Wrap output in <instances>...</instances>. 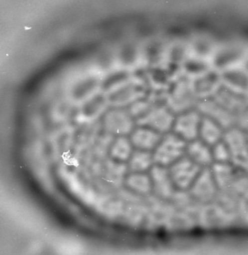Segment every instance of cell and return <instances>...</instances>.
<instances>
[{
  "label": "cell",
  "mask_w": 248,
  "mask_h": 255,
  "mask_svg": "<svg viewBox=\"0 0 248 255\" xmlns=\"http://www.w3.org/2000/svg\"><path fill=\"white\" fill-rule=\"evenodd\" d=\"M222 82L226 87L242 94H248V72L244 67L236 66L221 73Z\"/></svg>",
  "instance_id": "16"
},
{
  "label": "cell",
  "mask_w": 248,
  "mask_h": 255,
  "mask_svg": "<svg viewBox=\"0 0 248 255\" xmlns=\"http://www.w3.org/2000/svg\"><path fill=\"white\" fill-rule=\"evenodd\" d=\"M224 134V129L217 122L202 116L199 128V139L212 148L216 143L222 141Z\"/></svg>",
  "instance_id": "20"
},
{
  "label": "cell",
  "mask_w": 248,
  "mask_h": 255,
  "mask_svg": "<svg viewBox=\"0 0 248 255\" xmlns=\"http://www.w3.org/2000/svg\"><path fill=\"white\" fill-rule=\"evenodd\" d=\"M135 124L126 108H113L104 117L103 125L106 131L118 136L132 133Z\"/></svg>",
  "instance_id": "5"
},
{
  "label": "cell",
  "mask_w": 248,
  "mask_h": 255,
  "mask_svg": "<svg viewBox=\"0 0 248 255\" xmlns=\"http://www.w3.org/2000/svg\"><path fill=\"white\" fill-rule=\"evenodd\" d=\"M154 164L152 152L136 150L127 161V170L131 172H146Z\"/></svg>",
  "instance_id": "22"
},
{
  "label": "cell",
  "mask_w": 248,
  "mask_h": 255,
  "mask_svg": "<svg viewBox=\"0 0 248 255\" xmlns=\"http://www.w3.org/2000/svg\"><path fill=\"white\" fill-rule=\"evenodd\" d=\"M199 101L200 99L194 89L191 78L188 77L177 80L167 94V107L176 116L195 110Z\"/></svg>",
  "instance_id": "1"
},
{
  "label": "cell",
  "mask_w": 248,
  "mask_h": 255,
  "mask_svg": "<svg viewBox=\"0 0 248 255\" xmlns=\"http://www.w3.org/2000/svg\"><path fill=\"white\" fill-rule=\"evenodd\" d=\"M175 118V115L166 104H160L154 107L145 118L136 124L139 127H148L164 135L171 132Z\"/></svg>",
  "instance_id": "7"
},
{
  "label": "cell",
  "mask_w": 248,
  "mask_h": 255,
  "mask_svg": "<svg viewBox=\"0 0 248 255\" xmlns=\"http://www.w3.org/2000/svg\"><path fill=\"white\" fill-rule=\"evenodd\" d=\"M124 184L131 193L148 197L152 193V183L150 173L146 172H131L124 179Z\"/></svg>",
  "instance_id": "18"
},
{
  "label": "cell",
  "mask_w": 248,
  "mask_h": 255,
  "mask_svg": "<svg viewBox=\"0 0 248 255\" xmlns=\"http://www.w3.org/2000/svg\"><path fill=\"white\" fill-rule=\"evenodd\" d=\"M202 169L186 155L168 167L174 186L183 191L190 189Z\"/></svg>",
  "instance_id": "3"
},
{
  "label": "cell",
  "mask_w": 248,
  "mask_h": 255,
  "mask_svg": "<svg viewBox=\"0 0 248 255\" xmlns=\"http://www.w3.org/2000/svg\"><path fill=\"white\" fill-rule=\"evenodd\" d=\"M231 153V160L237 164H248V137L241 129L232 128L223 137Z\"/></svg>",
  "instance_id": "11"
},
{
  "label": "cell",
  "mask_w": 248,
  "mask_h": 255,
  "mask_svg": "<svg viewBox=\"0 0 248 255\" xmlns=\"http://www.w3.org/2000/svg\"><path fill=\"white\" fill-rule=\"evenodd\" d=\"M163 134L148 127H139L130 134L131 143L136 150L153 152L161 142Z\"/></svg>",
  "instance_id": "14"
},
{
  "label": "cell",
  "mask_w": 248,
  "mask_h": 255,
  "mask_svg": "<svg viewBox=\"0 0 248 255\" xmlns=\"http://www.w3.org/2000/svg\"><path fill=\"white\" fill-rule=\"evenodd\" d=\"M149 173L152 179L154 197L161 200H171L178 190L172 181L168 168L154 164Z\"/></svg>",
  "instance_id": "10"
},
{
  "label": "cell",
  "mask_w": 248,
  "mask_h": 255,
  "mask_svg": "<svg viewBox=\"0 0 248 255\" xmlns=\"http://www.w3.org/2000/svg\"><path fill=\"white\" fill-rule=\"evenodd\" d=\"M210 168L219 190L231 187L233 183V170L228 163L214 162Z\"/></svg>",
  "instance_id": "24"
},
{
  "label": "cell",
  "mask_w": 248,
  "mask_h": 255,
  "mask_svg": "<svg viewBox=\"0 0 248 255\" xmlns=\"http://www.w3.org/2000/svg\"><path fill=\"white\" fill-rule=\"evenodd\" d=\"M247 54L244 53V50L240 46H228L215 57V63L219 68H223V71L228 68L236 67L237 63L243 60Z\"/></svg>",
  "instance_id": "21"
},
{
  "label": "cell",
  "mask_w": 248,
  "mask_h": 255,
  "mask_svg": "<svg viewBox=\"0 0 248 255\" xmlns=\"http://www.w3.org/2000/svg\"><path fill=\"white\" fill-rule=\"evenodd\" d=\"M144 93V89L141 84L127 79L111 90L108 102L113 108L130 107L134 102L143 98Z\"/></svg>",
  "instance_id": "4"
},
{
  "label": "cell",
  "mask_w": 248,
  "mask_h": 255,
  "mask_svg": "<svg viewBox=\"0 0 248 255\" xmlns=\"http://www.w3.org/2000/svg\"><path fill=\"white\" fill-rule=\"evenodd\" d=\"M186 155L203 168L211 166L214 163L211 147L199 139L188 143Z\"/></svg>",
  "instance_id": "17"
},
{
  "label": "cell",
  "mask_w": 248,
  "mask_h": 255,
  "mask_svg": "<svg viewBox=\"0 0 248 255\" xmlns=\"http://www.w3.org/2000/svg\"><path fill=\"white\" fill-rule=\"evenodd\" d=\"M197 224L198 215L174 208L165 226L171 231H183L192 229Z\"/></svg>",
  "instance_id": "19"
},
{
  "label": "cell",
  "mask_w": 248,
  "mask_h": 255,
  "mask_svg": "<svg viewBox=\"0 0 248 255\" xmlns=\"http://www.w3.org/2000/svg\"><path fill=\"white\" fill-rule=\"evenodd\" d=\"M192 86L200 100L211 98L222 85L221 73L208 70L191 78Z\"/></svg>",
  "instance_id": "13"
},
{
  "label": "cell",
  "mask_w": 248,
  "mask_h": 255,
  "mask_svg": "<svg viewBox=\"0 0 248 255\" xmlns=\"http://www.w3.org/2000/svg\"><path fill=\"white\" fill-rule=\"evenodd\" d=\"M229 220V217L214 202L203 205L198 215V224L205 229L222 227Z\"/></svg>",
  "instance_id": "15"
},
{
  "label": "cell",
  "mask_w": 248,
  "mask_h": 255,
  "mask_svg": "<svg viewBox=\"0 0 248 255\" xmlns=\"http://www.w3.org/2000/svg\"></svg>",
  "instance_id": "27"
},
{
  "label": "cell",
  "mask_w": 248,
  "mask_h": 255,
  "mask_svg": "<svg viewBox=\"0 0 248 255\" xmlns=\"http://www.w3.org/2000/svg\"><path fill=\"white\" fill-rule=\"evenodd\" d=\"M188 191L192 197L201 205L210 204L215 201L219 188L210 166L203 168Z\"/></svg>",
  "instance_id": "6"
},
{
  "label": "cell",
  "mask_w": 248,
  "mask_h": 255,
  "mask_svg": "<svg viewBox=\"0 0 248 255\" xmlns=\"http://www.w3.org/2000/svg\"><path fill=\"white\" fill-rule=\"evenodd\" d=\"M243 67L245 68L246 71L248 72V54L246 55L245 59H244V62H243Z\"/></svg>",
  "instance_id": "26"
},
{
  "label": "cell",
  "mask_w": 248,
  "mask_h": 255,
  "mask_svg": "<svg viewBox=\"0 0 248 255\" xmlns=\"http://www.w3.org/2000/svg\"><path fill=\"white\" fill-rule=\"evenodd\" d=\"M213 98L219 105L233 113L237 118L248 107L247 95L233 91L223 84L219 86Z\"/></svg>",
  "instance_id": "12"
},
{
  "label": "cell",
  "mask_w": 248,
  "mask_h": 255,
  "mask_svg": "<svg viewBox=\"0 0 248 255\" xmlns=\"http://www.w3.org/2000/svg\"><path fill=\"white\" fill-rule=\"evenodd\" d=\"M134 147L130 139L125 136H118L112 143L110 149V155L113 160L125 163L132 155Z\"/></svg>",
  "instance_id": "23"
},
{
  "label": "cell",
  "mask_w": 248,
  "mask_h": 255,
  "mask_svg": "<svg viewBox=\"0 0 248 255\" xmlns=\"http://www.w3.org/2000/svg\"><path fill=\"white\" fill-rule=\"evenodd\" d=\"M187 145L186 141L172 131L164 134L152 152L154 164L168 168L186 155Z\"/></svg>",
  "instance_id": "2"
},
{
  "label": "cell",
  "mask_w": 248,
  "mask_h": 255,
  "mask_svg": "<svg viewBox=\"0 0 248 255\" xmlns=\"http://www.w3.org/2000/svg\"><path fill=\"white\" fill-rule=\"evenodd\" d=\"M202 116L197 109L176 116L172 132L187 143L199 139Z\"/></svg>",
  "instance_id": "8"
},
{
  "label": "cell",
  "mask_w": 248,
  "mask_h": 255,
  "mask_svg": "<svg viewBox=\"0 0 248 255\" xmlns=\"http://www.w3.org/2000/svg\"><path fill=\"white\" fill-rule=\"evenodd\" d=\"M196 109L201 116L217 122L224 130H229L237 124V116L219 105L213 97L201 99Z\"/></svg>",
  "instance_id": "9"
},
{
  "label": "cell",
  "mask_w": 248,
  "mask_h": 255,
  "mask_svg": "<svg viewBox=\"0 0 248 255\" xmlns=\"http://www.w3.org/2000/svg\"><path fill=\"white\" fill-rule=\"evenodd\" d=\"M214 162L228 163L231 160V153L224 140L212 147Z\"/></svg>",
  "instance_id": "25"
}]
</instances>
